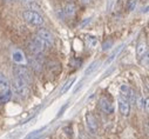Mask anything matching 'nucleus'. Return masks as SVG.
I'll return each mask as SVG.
<instances>
[{
  "label": "nucleus",
  "instance_id": "1",
  "mask_svg": "<svg viewBox=\"0 0 149 139\" xmlns=\"http://www.w3.org/2000/svg\"><path fill=\"white\" fill-rule=\"evenodd\" d=\"M12 97V90L8 79L4 73L0 72V102H6Z\"/></svg>",
  "mask_w": 149,
  "mask_h": 139
},
{
  "label": "nucleus",
  "instance_id": "2",
  "mask_svg": "<svg viewBox=\"0 0 149 139\" xmlns=\"http://www.w3.org/2000/svg\"><path fill=\"white\" fill-rule=\"evenodd\" d=\"M22 17L26 20V22H28L32 26L39 27V26H41L44 24V18L39 14V12H34V11L27 10V11H25L22 13Z\"/></svg>",
  "mask_w": 149,
  "mask_h": 139
},
{
  "label": "nucleus",
  "instance_id": "3",
  "mask_svg": "<svg viewBox=\"0 0 149 139\" xmlns=\"http://www.w3.org/2000/svg\"><path fill=\"white\" fill-rule=\"evenodd\" d=\"M13 90L19 97H26L28 94V84L22 79L14 77L13 80Z\"/></svg>",
  "mask_w": 149,
  "mask_h": 139
},
{
  "label": "nucleus",
  "instance_id": "4",
  "mask_svg": "<svg viewBox=\"0 0 149 139\" xmlns=\"http://www.w3.org/2000/svg\"><path fill=\"white\" fill-rule=\"evenodd\" d=\"M13 73H14V77H18V78L22 79L27 84H31L32 83L31 71H29V70L26 66H15L13 68Z\"/></svg>",
  "mask_w": 149,
  "mask_h": 139
},
{
  "label": "nucleus",
  "instance_id": "5",
  "mask_svg": "<svg viewBox=\"0 0 149 139\" xmlns=\"http://www.w3.org/2000/svg\"><path fill=\"white\" fill-rule=\"evenodd\" d=\"M120 93L122 97H125L129 101V104H136V99H137L136 93L128 85H121L120 86Z\"/></svg>",
  "mask_w": 149,
  "mask_h": 139
},
{
  "label": "nucleus",
  "instance_id": "6",
  "mask_svg": "<svg viewBox=\"0 0 149 139\" xmlns=\"http://www.w3.org/2000/svg\"><path fill=\"white\" fill-rule=\"evenodd\" d=\"M36 36L44 40L46 47H51L53 45V36H52V33L48 29H46V28H39L38 32H36Z\"/></svg>",
  "mask_w": 149,
  "mask_h": 139
},
{
  "label": "nucleus",
  "instance_id": "7",
  "mask_svg": "<svg viewBox=\"0 0 149 139\" xmlns=\"http://www.w3.org/2000/svg\"><path fill=\"white\" fill-rule=\"evenodd\" d=\"M86 125H87V130H88L89 133L95 134L97 132V123H96V119H95V117L91 112H87L86 113Z\"/></svg>",
  "mask_w": 149,
  "mask_h": 139
},
{
  "label": "nucleus",
  "instance_id": "8",
  "mask_svg": "<svg viewBox=\"0 0 149 139\" xmlns=\"http://www.w3.org/2000/svg\"><path fill=\"white\" fill-rule=\"evenodd\" d=\"M118 102H119V110H120L121 114L127 117L129 114V112H130V104H129V101L125 97H122L120 94L119 98H118Z\"/></svg>",
  "mask_w": 149,
  "mask_h": 139
},
{
  "label": "nucleus",
  "instance_id": "9",
  "mask_svg": "<svg viewBox=\"0 0 149 139\" xmlns=\"http://www.w3.org/2000/svg\"><path fill=\"white\" fill-rule=\"evenodd\" d=\"M39 57L40 55H33V57H29V59H28L29 65L36 72H40L42 68V59H40Z\"/></svg>",
  "mask_w": 149,
  "mask_h": 139
},
{
  "label": "nucleus",
  "instance_id": "10",
  "mask_svg": "<svg viewBox=\"0 0 149 139\" xmlns=\"http://www.w3.org/2000/svg\"><path fill=\"white\" fill-rule=\"evenodd\" d=\"M99 105H100L101 110H102L103 112H106V113H111V112L114 111V107H113V105H111V102H110L107 98H104V97L100 98Z\"/></svg>",
  "mask_w": 149,
  "mask_h": 139
},
{
  "label": "nucleus",
  "instance_id": "11",
  "mask_svg": "<svg viewBox=\"0 0 149 139\" xmlns=\"http://www.w3.org/2000/svg\"><path fill=\"white\" fill-rule=\"evenodd\" d=\"M63 12H65V15L66 17H73L74 14H75V12H77V6L74 5L73 3H69V4H67L65 6Z\"/></svg>",
  "mask_w": 149,
  "mask_h": 139
},
{
  "label": "nucleus",
  "instance_id": "12",
  "mask_svg": "<svg viewBox=\"0 0 149 139\" xmlns=\"http://www.w3.org/2000/svg\"><path fill=\"white\" fill-rule=\"evenodd\" d=\"M123 46H125V44H121L120 46H118V47H116V48H115V50H114L113 52H111V53H110L109 58H108V59L106 60V65H109V64H110L111 61H113V60H114V59H115V58H116V57L119 55V53H120V52L122 51Z\"/></svg>",
  "mask_w": 149,
  "mask_h": 139
},
{
  "label": "nucleus",
  "instance_id": "13",
  "mask_svg": "<svg viewBox=\"0 0 149 139\" xmlns=\"http://www.w3.org/2000/svg\"><path fill=\"white\" fill-rule=\"evenodd\" d=\"M136 52H137V55H140V57H142V55H144L146 53H148V48H147V44L146 43H140L139 45H137V47H136Z\"/></svg>",
  "mask_w": 149,
  "mask_h": 139
},
{
  "label": "nucleus",
  "instance_id": "14",
  "mask_svg": "<svg viewBox=\"0 0 149 139\" xmlns=\"http://www.w3.org/2000/svg\"><path fill=\"white\" fill-rule=\"evenodd\" d=\"M45 130H46V127H41V128H39V130H35V131H33L32 133L27 134L25 139H40V138H39V134L42 133Z\"/></svg>",
  "mask_w": 149,
  "mask_h": 139
},
{
  "label": "nucleus",
  "instance_id": "15",
  "mask_svg": "<svg viewBox=\"0 0 149 139\" xmlns=\"http://www.w3.org/2000/svg\"><path fill=\"white\" fill-rule=\"evenodd\" d=\"M12 57H13V60H14L15 62H18V64H20V62H24V61H25L24 53H22L21 51H14V52H13V54H12Z\"/></svg>",
  "mask_w": 149,
  "mask_h": 139
},
{
  "label": "nucleus",
  "instance_id": "16",
  "mask_svg": "<svg viewBox=\"0 0 149 139\" xmlns=\"http://www.w3.org/2000/svg\"><path fill=\"white\" fill-rule=\"evenodd\" d=\"M97 66H99V61H93L87 68H86V71H85V76H89V74H92L95 70L97 68Z\"/></svg>",
  "mask_w": 149,
  "mask_h": 139
},
{
  "label": "nucleus",
  "instance_id": "17",
  "mask_svg": "<svg viewBox=\"0 0 149 139\" xmlns=\"http://www.w3.org/2000/svg\"><path fill=\"white\" fill-rule=\"evenodd\" d=\"M25 5L28 7V10L34 11V12H38V11H40V8H41L38 1H31V3H27V4H25Z\"/></svg>",
  "mask_w": 149,
  "mask_h": 139
},
{
  "label": "nucleus",
  "instance_id": "18",
  "mask_svg": "<svg viewBox=\"0 0 149 139\" xmlns=\"http://www.w3.org/2000/svg\"><path fill=\"white\" fill-rule=\"evenodd\" d=\"M31 41H33L35 45H38L40 48H42V50H45L46 48V45H45V43H44V40L41 39V38H39L38 36H34V37H32V40Z\"/></svg>",
  "mask_w": 149,
  "mask_h": 139
},
{
  "label": "nucleus",
  "instance_id": "19",
  "mask_svg": "<svg viewBox=\"0 0 149 139\" xmlns=\"http://www.w3.org/2000/svg\"><path fill=\"white\" fill-rule=\"evenodd\" d=\"M74 81H75V78H72V79H69L63 86H62V88H61V91H60V93L61 94H63V93H66L70 87H72V85L74 84Z\"/></svg>",
  "mask_w": 149,
  "mask_h": 139
},
{
  "label": "nucleus",
  "instance_id": "20",
  "mask_svg": "<svg viewBox=\"0 0 149 139\" xmlns=\"http://www.w3.org/2000/svg\"><path fill=\"white\" fill-rule=\"evenodd\" d=\"M86 41H87L88 47H92V48H94V47L97 45V40H96V38H95V37H92V36H88V37L86 38Z\"/></svg>",
  "mask_w": 149,
  "mask_h": 139
},
{
  "label": "nucleus",
  "instance_id": "21",
  "mask_svg": "<svg viewBox=\"0 0 149 139\" xmlns=\"http://www.w3.org/2000/svg\"><path fill=\"white\" fill-rule=\"evenodd\" d=\"M111 46H113V40H108V41H104L102 44V51H107V50H110Z\"/></svg>",
  "mask_w": 149,
  "mask_h": 139
},
{
  "label": "nucleus",
  "instance_id": "22",
  "mask_svg": "<svg viewBox=\"0 0 149 139\" xmlns=\"http://www.w3.org/2000/svg\"><path fill=\"white\" fill-rule=\"evenodd\" d=\"M136 4H137V0H129V3H128V10L129 11H134L135 7H136Z\"/></svg>",
  "mask_w": 149,
  "mask_h": 139
},
{
  "label": "nucleus",
  "instance_id": "23",
  "mask_svg": "<svg viewBox=\"0 0 149 139\" xmlns=\"http://www.w3.org/2000/svg\"><path fill=\"white\" fill-rule=\"evenodd\" d=\"M19 134H21V131H14V132H12L11 134H8V137H7V139H12V138H17Z\"/></svg>",
  "mask_w": 149,
  "mask_h": 139
},
{
  "label": "nucleus",
  "instance_id": "24",
  "mask_svg": "<svg viewBox=\"0 0 149 139\" xmlns=\"http://www.w3.org/2000/svg\"><path fill=\"white\" fill-rule=\"evenodd\" d=\"M91 20H92V18H86V20H84V21L80 24V27H84V26H86L87 24H89V22H91Z\"/></svg>",
  "mask_w": 149,
  "mask_h": 139
},
{
  "label": "nucleus",
  "instance_id": "25",
  "mask_svg": "<svg viewBox=\"0 0 149 139\" xmlns=\"http://www.w3.org/2000/svg\"><path fill=\"white\" fill-rule=\"evenodd\" d=\"M79 139H88V138H87V135L85 134L84 131H80V133H79Z\"/></svg>",
  "mask_w": 149,
  "mask_h": 139
},
{
  "label": "nucleus",
  "instance_id": "26",
  "mask_svg": "<svg viewBox=\"0 0 149 139\" xmlns=\"http://www.w3.org/2000/svg\"><path fill=\"white\" fill-rule=\"evenodd\" d=\"M111 4H113V0H108V4H107V10L108 11L111 10Z\"/></svg>",
  "mask_w": 149,
  "mask_h": 139
},
{
  "label": "nucleus",
  "instance_id": "27",
  "mask_svg": "<svg viewBox=\"0 0 149 139\" xmlns=\"http://www.w3.org/2000/svg\"><path fill=\"white\" fill-rule=\"evenodd\" d=\"M18 1H21L24 4H27V3H31V1H38V0H18Z\"/></svg>",
  "mask_w": 149,
  "mask_h": 139
},
{
  "label": "nucleus",
  "instance_id": "28",
  "mask_svg": "<svg viewBox=\"0 0 149 139\" xmlns=\"http://www.w3.org/2000/svg\"><path fill=\"white\" fill-rule=\"evenodd\" d=\"M66 107H67V105H65V106H63V107H62V109H61V110L59 111V113H58V117H60V116L62 114V112H63V111L66 110Z\"/></svg>",
  "mask_w": 149,
  "mask_h": 139
},
{
  "label": "nucleus",
  "instance_id": "29",
  "mask_svg": "<svg viewBox=\"0 0 149 139\" xmlns=\"http://www.w3.org/2000/svg\"><path fill=\"white\" fill-rule=\"evenodd\" d=\"M92 1V0H81V3H84V4H89Z\"/></svg>",
  "mask_w": 149,
  "mask_h": 139
}]
</instances>
